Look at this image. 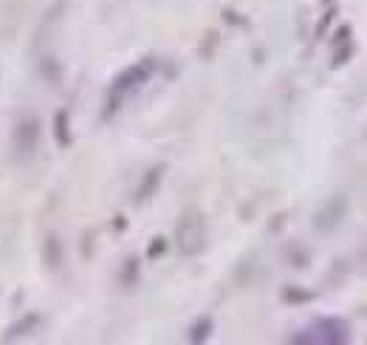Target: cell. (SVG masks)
I'll return each mask as SVG.
<instances>
[{
	"label": "cell",
	"instance_id": "6da1fadb",
	"mask_svg": "<svg viewBox=\"0 0 367 345\" xmlns=\"http://www.w3.org/2000/svg\"><path fill=\"white\" fill-rule=\"evenodd\" d=\"M153 71H155V60H139V62H133L130 68H125V71L110 82V88H107V97H105V113L102 117L105 119H110L113 113H116L122 105H125V99L133 94V91H139L150 77H153Z\"/></svg>",
	"mask_w": 367,
	"mask_h": 345
},
{
	"label": "cell",
	"instance_id": "7a4b0ae2",
	"mask_svg": "<svg viewBox=\"0 0 367 345\" xmlns=\"http://www.w3.org/2000/svg\"><path fill=\"white\" fill-rule=\"evenodd\" d=\"M175 246H178L181 255H187V258L201 255L203 252V246H206V221H203L201 210H195V206L181 215V221L175 226Z\"/></svg>",
	"mask_w": 367,
	"mask_h": 345
},
{
	"label": "cell",
	"instance_id": "3957f363",
	"mask_svg": "<svg viewBox=\"0 0 367 345\" xmlns=\"http://www.w3.org/2000/svg\"><path fill=\"white\" fill-rule=\"evenodd\" d=\"M37 150H40V119L26 113L12 128V153L17 162H29Z\"/></svg>",
	"mask_w": 367,
	"mask_h": 345
},
{
	"label": "cell",
	"instance_id": "277c9868",
	"mask_svg": "<svg viewBox=\"0 0 367 345\" xmlns=\"http://www.w3.org/2000/svg\"><path fill=\"white\" fill-rule=\"evenodd\" d=\"M345 215H348V198L333 195L319 206V213L314 215V226L319 229V233H331V229H336L342 221H345Z\"/></svg>",
	"mask_w": 367,
	"mask_h": 345
},
{
	"label": "cell",
	"instance_id": "5b68a950",
	"mask_svg": "<svg viewBox=\"0 0 367 345\" xmlns=\"http://www.w3.org/2000/svg\"><path fill=\"white\" fill-rule=\"evenodd\" d=\"M331 49H333V54H331V65L333 68H342L351 57H353V40H351V26H342L333 37H331Z\"/></svg>",
	"mask_w": 367,
	"mask_h": 345
},
{
	"label": "cell",
	"instance_id": "8992f818",
	"mask_svg": "<svg viewBox=\"0 0 367 345\" xmlns=\"http://www.w3.org/2000/svg\"><path fill=\"white\" fill-rule=\"evenodd\" d=\"M37 326H40V314L37 311H31V314H23L17 323H12L6 331H3V342H17V340H26V337H31L34 331H37Z\"/></svg>",
	"mask_w": 367,
	"mask_h": 345
},
{
	"label": "cell",
	"instance_id": "52a82bcc",
	"mask_svg": "<svg viewBox=\"0 0 367 345\" xmlns=\"http://www.w3.org/2000/svg\"><path fill=\"white\" fill-rule=\"evenodd\" d=\"M54 139L60 147H71L74 136H71V113H68L65 108H60L54 113Z\"/></svg>",
	"mask_w": 367,
	"mask_h": 345
},
{
	"label": "cell",
	"instance_id": "ba28073f",
	"mask_svg": "<svg viewBox=\"0 0 367 345\" xmlns=\"http://www.w3.org/2000/svg\"><path fill=\"white\" fill-rule=\"evenodd\" d=\"M164 165H155L153 170H147L144 173V181H142V187L139 190H136V201H147V198H153V193L158 190V184H162V178H164Z\"/></svg>",
	"mask_w": 367,
	"mask_h": 345
},
{
	"label": "cell",
	"instance_id": "9c48e42d",
	"mask_svg": "<svg viewBox=\"0 0 367 345\" xmlns=\"http://www.w3.org/2000/svg\"><path fill=\"white\" fill-rule=\"evenodd\" d=\"M316 331H322V342H345L348 340V326L342 320H319Z\"/></svg>",
	"mask_w": 367,
	"mask_h": 345
},
{
	"label": "cell",
	"instance_id": "30bf717a",
	"mask_svg": "<svg viewBox=\"0 0 367 345\" xmlns=\"http://www.w3.org/2000/svg\"><path fill=\"white\" fill-rule=\"evenodd\" d=\"M42 261H45V266H49L51 272H57L62 266V241L57 235L45 238V243H42Z\"/></svg>",
	"mask_w": 367,
	"mask_h": 345
},
{
	"label": "cell",
	"instance_id": "8fae6325",
	"mask_svg": "<svg viewBox=\"0 0 367 345\" xmlns=\"http://www.w3.org/2000/svg\"><path fill=\"white\" fill-rule=\"evenodd\" d=\"M212 329H215L212 317H201L198 323L190 329V342H206V340H210V334H212Z\"/></svg>",
	"mask_w": 367,
	"mask_h": 345
},
{
	"label": "cell",
	"instance_id": "7c38bea8",
	"mask_svg": "<svg viewBox=\"0 0 367 345\" xmlns=\"http://www.w3.org/2000/svg\"><path fill=\"white\" fill-rule=\"evenodd\" d=\"M283 300H286V303H308V300H311V292H305V289H300V286H288V289L283 292Z\"/></svg>",
	"mask_w": 367,
	"mask_h": 345
},
{
	"label": "cell",
	"instance_id": "4fadbf2b",
	"mask_svg": "<svg viewBox=\"0 0 367 345\" xmlns=\"http://www.w3.org/2000/svg\"><path fill=\"white\" fill-rule=\"evenodd\" d=\"M136 281H139V261L130 258V261L125 263V272H122V283H125V286H133Z\"/></svg>",
	"mask_w": 367,
	"mask_h": 345
},
{
	"label": "cell",
	"instance_id": "5bb4252c",
	"mask_svg": "<svg viewBox=\"0 0 367 345\" xmlns=\"http://www.w3.org/2000/svg\"><path fill=\"white\" fill-rule=\"evenodd\" d=\"M164 252H167V238H155V241L150 243V249H147V258L155 261V258H162Z\"/></svg>",
	"mask_w": 367,
	"mask_h": 345
},
{
	"label": "cell",
	"instance_id": "9a60e30c",
	"mask_svg": "<svg viewBox=\"0 0 367 345\" xmlns=\"http://www.w3.org/2000/svg\"><path fill=\"white\" fill-rule=\"evenodd\" d=\"M203 40H206V43H203V49H201V57H203V60H210V54L215 51V45H218V34H215V32H206Z\"/></svg>",
	"mask_w": 367,
	"mask_h": 345
},
{
	"label": "cell",
	"instance_id": "2e32d148",
	"mask_svg": "<svg viewBox=\"0 0 367 345\" xmlns=\"http://www.w3.org/2000/svg\"><path fill=\"white\" fill-rule=\"evenodd\" d=\"M333 17H336L333 9H331L328 14H322V20H319V26H316V40H322V37H325V29L331 26V20H333Z\"/></svg>",
	"mask_w": 367,
	"mask_h": 345
},
{
	"label": "cell",
	"instance_id": "e0dca14e",
	"mask_svg": "<svg viewBox=\"0 0 367 345\" xmlns=\"http://www.w3.org/2000/svg\"><path fill=\"white\" fill-rule=\"evenodd\" d=\"M325 3H331V0H325Z\"/></svg>",
	"mask_w": 367,
	"mask_h": 345
}]
</instances>
